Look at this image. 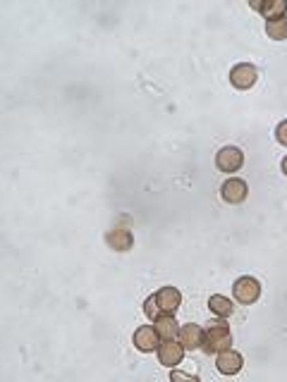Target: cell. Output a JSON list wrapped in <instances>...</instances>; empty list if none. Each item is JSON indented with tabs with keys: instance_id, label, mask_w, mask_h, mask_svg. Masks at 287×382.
I'll return each instance as SVG.
<instances>
[{
	"instance_id": "1",
	"label": "cell",
	"mask_w": 287,
	"mask_h": 382,
	"mask_svg": "<svg viewBox=\"0 0 287 382\" xmlns=\"http://www.w3.org/2000/svg\"><path fill=\"white\" fill-rule=\"evenodd\" d=\"M206 354H220L225 349H233V333L225 323H211L209 330L204 333V346Z\"/></svg>"
},
{
	"instance_id": "2",
	"label": "cell",
	"mask_w": 287,
	"mask_h": 382,
	"mask_svg": "<svg viewBox=\"0 0 287 382\" xmlns=\"http://www.w3.org/2000/svg\"><path fill=\"white\" fill-rule=\"evenodd\" d=\"M233 294L240 304L251 306V304H256L261 296V282L256 278H251V275H244V278H240L237 282L233 284Z\"/></svg>"
},
{
	"instance_id": "3",
	"label": "cell",
	"mask_w": 287,
	"mask_h": 382,
	"mask_svg": "<svg viewBox=\"0 0 287 382\" xmlns=\"http://www.w3.org/2000/svg\"><path fill=\"white\" fill-rule=\"evenodd\" d=\"M259 82V69L249 63H240L230 69V84L240 91H249L254 84Z\"/></svg>"
},
{
	"instance_id": "4",
	"label": "cell",
	"mask_w": 287,
	"mask_h": 382,
	"mask_svg": "<svg viewBox=\"0 0 287 382\" xmlns=\"http://www.w3.org/2000/svg\"><path fill=\"white\" fill-rule=\"evenodd\" d=\"M244 165V153L237 148V146H223V148L215 153V168L220 172H237V170Z\"/></svg>"
},
{
	"instance_id": "5",
	"label": "cell",
	"mask_w": 287,
	"mask_h": 382,
	"mask_svg": "<svg viewBox=\"0 0 287 382\" xmlns=\"http://www.w3.org/2000/svg\"><path fill=\"white\" fill-rule=\"evenodd\" d=\"M105 244L113 251H118V254H125V251H129L134 246L132 229H129L127 225H115V227H110L108 232H105Z\"/></svg>"
},
{
	"instance_id": "6",
	"label": "cell",
	"mask_w": 287,
	"mask_h": 382,
	"mask_svg": "<svg viewBox=\"0 0 287 382\" xmlns=\"http://www.w3.org/2000/svg\"><path fill=\"white\" fill-rule=\"evenodd\" d=\"M184 346L175 339H163L158 346V363L165 366V368H175V366L182 363L184 359Z\"/></svg>"
},
{
	"instance_id": "7",
	"label": "cell",
	"mask_w": 287,
	"mask_h": 382,
	"mask_svg": "<svg viewBox=\"0 0 287 382\" xmlns=\"http://www.w3.org/2000/svg\"><path fill=\"white\" fill-rule=\"evenodd\" d=\"M220 196H223V201L225 203H230V205L244 203L246 196H249V187H246L244 179L230 177V179H225L223 187H220Z\"/></svg>"
},
{
	"instance_id": "8",
	"label": "cell",
	"mask_w": 287,
	"mask_h": 382,
	"mask_svg": "<svg viewBox=\"0 0 287 382\" xmlns=\"http://www.w3.org/2000/svg\"><path fill=\"white\" fill-rule=\"evenodd\" d=\"M132 341L142 354H151V351H158V346L163 339H160V335L156 333L153 325H142V328L134 330Z\"/></svg>"
},
{
	"instance_id": "9",
	"label": "cell",
	"mask_w": 287,
	"mask_h": 382,
	"mask_svg": "<svg viewBox=\"0 0 287 382\" xmlns=\"http://www.w3.org/2000/svg\"><path fill=\"white\" fill-rule=\"evenodd\" d=\"M215 368H218L220 375H237L242 368H244V359H242L240 351L235 349H225L218 354L215 359Z\"/></svg>"
},
{
	"instance_id": "10",
	"label": "cell",
	"mask_w": 287,
	"mask_h": 382,
	"mask_svg": "<svg viewBox=\"0 0 287 382\" xmlns=\"http://www.w3.org/2000/svg\"><path fill=\"white\" fill-rule=\"evenodd\" d=\"M156 301H158L160 315L163 313L175 315V311H178L180 304H182V294H180L178 286H163V289L156 291Z\"/></svg>"
},
{
	"instance_id": "11",
	"label": "cell",
	"mask_w": 287,
	"mask_h": 382,
	"mask_svg": "<svg viewBox=\"0 0 287 382\" xmlns=\"http://www.w3.org/2000/svg\"><path fill=\"white\" fill-rule=\"evenodd\" d=\"M178 341L187 351L201 349V346H204V330H201L199 325H194V323L182 325V328H180V333H178Z\"/></svg>"
},
{
	"instance_id": "12",
	"label": "cell",
	"mask_w": 287,
	"mask_h": 382,
	"mask_svg": "<svg viewBox=\"0 0 287 382\" xmlns=\"http://www.w3.org/2000/svg\"><path fill=\"white\" fill-rule=\"evenodd\" d=\"M153 328H156V333L160 335V339H178L180 325H178V320H175V315H170V313L158 315V318L153 320Z\"/></svg>"
},
{
	"instance_id": "13",
	"label": "cell",
	"mask_w": 287,
	"mask_h": 382,
	"mask_svg": "<svg viewBox=\"0 0 287 382\" xmlns=\"http://www.w3.org/2000/svg\"><path fill=\"white\" fill-rule=\"evenodd\" d=\"M254 10H259L266 19H280L287 17V3L285 0H270V3H254Z\"/></svg>"
},
{
	"instance_id": "14",
	"label": "cell",
	"mask_w": 287,
	"mask_h": 382,
	"mask_svg": "<svg viewBox=\"0 0 287 382\" xmlns=\"http://www.w3.org/2000/svg\"><path fill=\"white\" fill-rule=\"evenodd\" d=\"M209 308H211V313L220 315V318H228V315H233L235 304L228 299V296H223V294H213V296H211V299H209Z\"/></svg>"
},
{
	"instance_id": "15",
	"label": "cell",
	"mask_w": 287,
	"mask_h": 382,
	"mask_svg": "<svg viewBox=\"0 0 287 382\" xmlns=\"http://www.w3.org/2000/svg\"><path fill=\"white\" fill-rule=\"evenodd\" d=\"M266 34H268V38H273V41H285L287 38V17L266 22Z\"/></svg>"
},
{
	"instance_id": "16",
	"label": "cell",
	"mask_w": 287,
	"mask_h": 382,
	"mask_svg": "<svg viewBox=\"0 0 287 382\" xmlns=\"http://www.w3.org/2000/svg\"><path fill=\"white\" fill-rule=\"evenodd\" d=\"M144 313H146V318H149V320H156L160 315L158 301H156V294H151L149 299L144 301Z\"/></svg>"
},
{
	"instance_id": "17",
	"label": "cell",
	"mask_w": 287,
	"mask_h": 382,
	"mask_svg": "<svg viewBox=\"0 0 287 382\" xmlns=\"http://www.w3.org/2000/svg\"><path fill=\"white\" fill-rule=\"evenodd\" d=\"M275 139H278L280 146H287V120L278 124V129H275Z\"/></svg>"
},
{
	"instance_id": "18",
	"label": "cell",
	"mask_w": 287,
	"mask_h": 382,
	"mask_svg": "<svg viewBox=\"0 0 287 382\" xmlns=\"http://www.w3.org/2000/svg\"><path fill=\"white\" fill-rule=\"evenodd\" d=\"M170 378H173V380H191V382H194L196 375H189V373H170Z\"/></svg>"
},
{
	"instance_id": "19",
	"label": "cell",
	"mask_w": 287,
	"mask_h": 382,
	"mask_svg": "<svg viewBox=\"0 0 287 382\" xmlns=\"http://www.w3.org/2000/svg\"><path fill=\"white\" fill-rule=\"evenodd\" d=\"M280 168H283V175H285V177H287V155H285V158H283V163H280Z\"/></svg>"
}]
</instances>
